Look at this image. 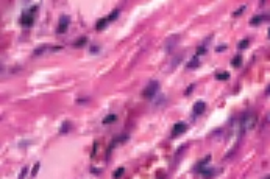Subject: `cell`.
I'll return each instance as SVG.
<instances>
[{
	"mask_svg": "<svg viewBox=\"0 0 270 179\" xmlns=\"http://www.w3.org/2000/svg\"><path fill=\"white\" fill-rule=\"evenodd\" d=\"M36 11H38V6H33L31 10L24 11V14L20 16V25L25 26V28L33 26V24H34V13Z\"/></svg>",
	"mask_w": 270,
	"mask_h": 179,
	"instance_id": "cell-1",
	"label": "cell"
},
{
	"mask_svg": "<svg viewBox=\"0 0 270 179\" xmlns=\"http://www.w3.org/2000/svg\"><path fill=\"white\" fill-rule=\"evenodd\" d=\"M159 91V83L156 81V79H151L150 83H148V86L144 89V92H142V95L148 98V100H151V98H155L156 97V93H158Z\"/></svg>",
	"mask_w": 270,
	"mask_h": 179,
	"instance_id": "cell-2",
	"label": "cell"
},
{
	"mask_svg": "<svg viewBox=\"0 0 270 179\" xmlns=\"http://www.w3.org/2000/svg\"><path fill=\"white\" fill-rule=\"evenodd\" d=\"M256 125V115L255 114H245L244 117H242L241 120V128L244 129V131H250V129H253Z\"/></svg>",
	"mask_w": 270,
	"mask_h": 179,
	"instance_id": "cell-3",
	"label": "cell"
},
{
	"mask_svg": "<svg viewBox=\"0 0 270 179\" xmlns=\"http://www.w3.org/2000/svg\"><path fill=\"white\" fill-rule=\"evenodd\" d=\"M187 131V125L183 123V122H178L173 125L172 128V137H177V136H181V134H184Z\"/></svg>",
	"mask_w": 270,
	"mask_h": 179,
	"instance_id": "cell-4",
	"label": "cell"
},
{
	"mask_svg": "<svg viewBox=\"0 0 270 179\" xmlns=\"http://www.w3.org/2000/svg\"><path fill=\"white\" fill-rule=\"evenodd\" d=\"M69 24H70V17H69V16H61V19H60V24H58L56 31H58L60 34L66 33V31H67V26H69Z\"/></svg>",
	"mask_w": 270,
	"mask_h": 179,
	"instance_id": "cell-5",
	"label": "cell"
},
{
	"mask_svg": "<svg viewBox=\"0 0 270 179\" xmlns=\"http://www.w3.org/2000/svg\"><path fill=\"white\" fill-rule=\"evenodd\" d=\"M206 111V103L205 101H197L194 104V115H201Z\"/></svg>",
	"mask_w": 270,
	"mask_h": 179,
	"instance_id": "cell-6",
	"label": "cell"
},
{
	"mask_svg": "<svg viewBox=\"0 0 270 179\" xmlns=\"http://www.w3.org/2000/svg\"><path fill=\"white\" fill-rule=\"evenodd\" d=\"M200 173H201V176H203L205 179H212L215 174L219 173V170H215V168H203Z\"/></svg>",
	"mask_w": 270,
	"mask_h": 179,
	"instance_id": "cell-7",
	"label": "cell"
},
{
	"mask_svg": "<svg viewBox=\"0 0 270 179\" xmlns=\"http://www.w3.org/2000/svg\"><path fill=\"white\" fill-rule=\"evenodd\" d=\"M130 139V136L128 134H122V136H117V137H114L112 139V142H111V146H109V150H112L114 148L116 145H117V143H123V142H127Z\"/></svg>",
	"mask_w": 270,
	"mask_h": 179,
	"instance_id": "cell-8",
	"label": "cell"
},
{
	"mask_svg": "<svg viewBox=\"0 0 270 179\" xmlns=\"http://www.w3.org/2000/svg\"><path fill=\"white\" fill-rule=\"evenodd\" d=\"M209 160H211V154H208V156H206L205 159H201L200 162L195 165V171H197V173H200V171H201V170H203V168H206V165L209 164Z\"/></svg>",
	"mask_w": 270,
	"mask_h": 179,
	"instance_id": "cell-9",
	"label": "cell"
},
{
	"mask_svg": "<svg viewBox=\"0 0 270 179\" xmlns=\"http://www.w3.org/2000/svg\"><path fill=\"white\" fill-rule=\"evenodd\" d=\"M108 22H109V20H108V17H103V19H100V20H98L97 24H95V30H97V31L105 30V26L108 25Z\"/></svg>",
	"mask_w": 270,
	"mask_h": 179,
	"instance_id": "cell-10",
	"label": "cell"
},
{
	"mask_svg": "<svg viewBox=\"0 0 270 179\" xmlns=\"http://www.w3.org/2000/svg\"><path fill=\"white\" fill-rule=\"evenodd\" d=\"M88 44V38L86 36H83V38H78L76 41L74 42V47L75 48H80V47H83V45H86Z\"/></svg>",
	"mask_w": 270,
	"mask_h": 179,
	"instance_id": "cell-11",
	"label": "cell"
},
{
	"mask_svg": "<svg viewBox=\"0 0 270 179\" xmlns=\"http://www.w3.org/2000/svg\"><path fill=\"white\" fill-rule=\"evenodd\" d=\"M215 79H219V81H227V79H229V73L228 72H219V73H215Z\"/></svg>",
	"mask_w": 270,
	"mask_h": 179,
	"instance_id": "cell-12",
	"label": "cell"
},
{
	"mask_svg": "<svg viewBox=\"0 0 270 179\" xmlns=\"http://www.w3.org/2000/svg\"><path fill=\"white\" fill-rule=\"evenodd\" d=\"M265 19V16H255L253 19H250V25H253V26H256V25H259L261 22H262Z\"/></svg>",
	"mask_w": 270,
	"mask_h": 179,
	"instance_id": "cell-13",
	"label": "cell"
},
{
	"mask_svg": "<svg viewBox=\"0 0 270 179\" xmlns=\"http://www.w3.org/2000/svg\"><path fill=\"white\" fill-rule=\"evenodd\" d=\"M69 131H70V122H67V120H66V122H62V125H61L60 132L61 134H67Z\"/></svg>",
	"mask_w": 270,
	"mask_h": 179,
	"instance_id": "cell-14",
	"label": "cell"
},
{
	"mask_svg": "<svg viewBox=\"0 0 270 179\" xmlns=\"http://www.w3.org/2000/svg\"><path fill=\"white\" fill-rule=\"evenodd\" d=\"M116 120H117V115H116V114H109V115H106V117L103 118V125L112 123V122H116Z\"/></svg>",
	"mask_w": 270,
	"mask_h": 179,
	"instance_id": "cell-15",
	"label": "cell"
},
{
	"mask_svg": "<svg viewBox=\"0 0 270 179\" xmlns=\"http://www.w3.org/2000/svg\"><path fill=\"white\" fill-rule=\"evenodd\" d=\"M241 64H242V56H241V55H236V56L231 59V65H233V67H241Z\"/></svg>",
	"mask_w": 270,
	"mask_h": 179,
	"instance_id": "cell-16",
	"label": "cell"
},
{
	"mask_svg": "<svg viewBox=\"0 0 270 179\" xmlns=\"http://www.w3.org/2000/svg\"><path fill=\"white\" fill-rule=\"evenodd\" d=\"M198 65H200L198 59H197V58H192V59L187 62V65H186V67H187V69H197Z\"/></svg>",
	"mask_w": 270,
	"mask_h": 179,
	"instance_id": "cell-17",
	"label": "cell"
},
{
	"mask_svg": "<svg viewBox=\"0 0 270 179\" xmlns=\"http://www.w3.org/2000/svg\"><path fill=\"white\" fill-rule=\"evenodd\" d=\"M47 48H48V45H41V47H38V48H36V50H33V55H34V56H39V55H42V53L46 52Z\"/></svg>",
	"mask_w": 270,
	"mask_h": 179,
	"instance_id": "cell-18",
	"label": "cell"
},
{
	"mask_svg": "<svg viewBox=\"0 0 270 179\" xmlns=\"http://www.w3.org/2000/svg\"><path fill=\"white\" fill-rule=\"evenodd\" d=\"M119 14H120V11L117 10V8H116V10H112V13H111L109 16H108V20H109V22L116 20V19H117V17H119Z\"/></svg>",
	"mask_w": 270,
	"mask_h": 179,
	"instance_id": "cell-19",
	"label": "cell"
},
{
	"mask_svg": "<svg viewBox=\"0 0 270 179\" xmlns=\"http://www.w3.org/2000/svg\"><path fill=\"white\" fill-rule=\"evenodd\" d=\"M123 173H125V168H123V167H120V168H117V170H116L114 173H112V179H119V178L122 176Z\"/></svg>",
	"mask_w": 270,
	"mask_h": 179,
	"instance_id": "cell-20",
	"label": "cell"
},
{
	"mask_svg": "<svg viewBox=\"0 0 270 179\" xmlns=\"http://www.w3.org/2000/svg\"><path fill=\"white\" fill-rule=\"evenodd\" d=\"M250 45V41L248 39H244V41H241L239 44H237V47H239V50H244V48H247Z\"/></svg>",
	"mask_w": 270,
	"mask_h": 179,
	"instance_id": "cell-21",
	"label": "cell"
},
{
	"mask_svg": "<svg viewBox=\"0 0 270 179\" xmlns=\"http://www.w3.org/2000/svg\"><path fill=\"white\" fill-rule=\"evenodd\" d=\"M39 167H41V164H39V162H36V164H34V167H33V170H31V176H36V174H38V171H39Z\"/></svg>",
	"mask_w": 270,
	"mask_h": 179,
	"instance_id": "cell-22",
	"label": "cell"
},
{
	"mask_svg": "<svg viewBox=\"0 0 270 179\" xmlns=\"http://www.w3.org/2000/svg\"><path fill=\"white\" fill-rule=\"evenodd\" d=\"M245 11V5H242L241 8H239V10H237V11H234V13H233V17H237V16H241L242 14V13H244Z\"/></svg>",
	"mask_w": 270,
	"mask_h": 179,
	"instance_id": "cell-23",
	"label": "cell"
},
{
	"mask_svg": "<svg viewBox=\"0 0 270 179\" xmlns=\"http://www.w3.org/2000/svg\"><path fill=\"white\" fill-rule=\"evenodd\" d=\"M206 52H208V50H206V48H205L203 45H201V47H198V50H197V56H201V55H205Z\"/></svg>",
	"mask_w": 270,
	"mask_h": 179,
	"instance_id": "cell-24",
	"label": "cell"
},
{
	"mask_svg": "<svg viewBox=\"0 0 270 179\" xmlns=\"http://www.w3.org/2000/svg\"><path fill=\"white\" fill-rule=\"evenodd\" d=\"M194 87H195V84H191L187 89H186V92H184V95H191L192 93V91H194Z\"/></svg>",
	"mask_w": 270,
	"mask_h": 179,
	"instance_id": "cell-25",
	"label": "cell"
},
{
	"mask_svg": "<svg viewBox=\"0 0 270 179\" xmlns=\"http://www.w3.org/2000/svg\"><path fill=\"white\" fill-rule=\"evenodd\" d=\"M27 171H28V167H24V170H22V173L19 174V179H24V178H25V174H27Z\"/></svg>",
	"mask_w": 270,
	"mask_h": 179,
	"instance_id": "cell-26",
	"label": "cell"
},
{
	"mask_svg": "<svg viewBox=\"0 0 270 179\" xmlns=\"http://www.w3.org/2000/svg\"><path fill=\"white\" fill-rule=\"evenodd\" d=\"M180 61H181V56H178V58H175V59H173V62H172V69H175V67H177V64H178V62Z\"/></svg>",
	"mask_w": 270,
	"mask_h": 179,
	"instance_id": "cell-27",
	"label": "cell"
},
{
	"mask_svg": "<svg viewBox=\"0 0 270 179\" xmlns=\"http://www.w3.org/2000/svg\"><path fill=\"white\" fill-rule=\"evenodd\" d=\"M89 100L88 98H78V100H76V103H78V104H81V103H88Z\"/></svg>",
	"mask_w": 270,
	"mask_h": 179,
	"instance_id": "cell-28",
	"label": "cell"
},
{
	"mask_svg": "<svg viewBox=\"0 0 270 179\" xmlns=\"http://www.w3.org/2000/svg\"><path fill=\"white\" fill-rule=\"evenodd\" d=\"M100 50V47H97V45H92L91 47V53H95V52H98Z\"/></svg>",
	"mask_w": 270,
	"mask_h": 179,
	"instance_id": "cell-29",
	"label": "cell"
},
{
	"mask_svg": "<svg viewBox=\"0 0 270 179\" xmlns=\"http://www.w3.org/2000/svg\"><path fill=\"white\" fill-rule=\"evenodd\" d=\"M223 50H227V45H222V47H217V48H215V52H223Z\"/></svg>",
	"mask_w": 270,
	"mask_h": 179,
	"instance_id": "cell-30",
	"label": "cell"
},
{
	"mask_svg": "<svg viewBox=\"0 0 270 179\" xmlns=\"http://www.w3.org/2000/svg\"><path fill=\"white\" fill-rule=\"evenodd\" d=\"M91 173H94V174H100V170H97V168H91Z\"/></svg>",
	"mask_w": 270,
	"mask_h": 179,
	"instance_id": "cell-31",
	"label": "cell"
},
{
	"mask_svg": "<svg viewBox=\"0 0 270 179\" xmlns=\"http://www.w3.org/2000/svg\"><path fill=\"white\" fill-rule=\"evenodd\" d=\"M61 48H62V47H52V48H50V50H52V52H60V50H61Z\"/></svg>",
	"mask_w": 270,
	"mask_h": 179,
	"instance_id": "cell-32",
	"label": "cell"
},
{
	"mask_svg": "<svg viewBox=\"0 0 270 179\" xmlns=\"http://www.w3.org/2000/svg\"><path fill=\"white\" fill-rule=\"evenodd\" d=\"M265 95H270V86H269L267 89H265Z\"/></svg>",
	"mask_w": 270,
	"mask_h": 179,
	"instance_id": "cell-33",
	"label": "cell"
},
{
	"mask_svg": "<svg viewBox=\"0 0 270 179\" xmlns=\"http://www.w3.org/2000/svg\"><path fill=\"white\" fill-rule=\"evenodd\" d=\"M264 179H270V176H267V178H264Z\"/></svg>",
	"mask_w": 270,
	"mask_h": 179,
	"instance_id": "cell-34",
	"label": "cell"
},
{
	"mask_svg": "<svg viewBox=\"0 0 270 179\" xmlns=\"http://www.w3.org/2000/svg\"><path fill=\"white\" fill-rule=\"evenodd\" d=\"M269 38H270V30H269Z\"/></svg>",
	"mask_w": 270,
	"mask_h": 179,
	"instance_id": "cell-35",
	"label": "cell"
}]
</instances>
